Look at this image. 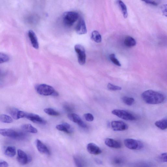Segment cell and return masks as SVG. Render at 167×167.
I'll return each instance as SVG.
<instances>
[{"instance_id":"cell-36","label":"cell","mask_w":167,"mask_h":167,"mask_svg":"<svg viewBox=\"0 0 167 167\" xmlns=\"http://www.w3.org/2000/svg\"><path fill=\"white\" fill-rule=\"evenodd\" d=\"M9 164L6 162L0 161V167H8Z\"/></svg>"},{"instance_id":"cell-11","label":"cell","mask_w":167,"mask_h":167,"mask_svg":"<svg viewBox=\"0 0 167 167\" xmlns=\"http://www.w3.org/2000/svg\"><path fill=\"white\" fill-rule=\"evenodd\" d=\"M8 112L15 119H18L25 118L26 112L19 110L18 109L14 107H10L8 109Z\"/></svg>"},{"instance_id":"cell-40","label":"cell","mask_w":167,"mask_h":167,"mask_svg":"<svg viewBox=\"0 0 167 167\" xmlns=\"http://www.w3.org/2000/svg\"><path fill=\"white\" fill-rule=\"evenodd\" d=\"M96 162L98 163V164H102V162L100 160H98V159H97L96 160Z\"/></svg>"},{"instance_id":"cell-15","label":"cell","mask_w":167,"mask_h":167,"mask_svg":"<svg viewBox=\"0 0 167 167\" xmlns=\"http://www.w3.org/2000/svg\"><path fill=\"white\" fill-rule=\"evenodd\" d=\"M104 143L107 146L112 148L119 149L122 146L121 144L119 142L112 138H106Z\"/></svg>"},{"instance_id":"cell-8","label":"cell","mask_w":167,"mask_h":167,"mask_svg":"<svg viewBox=\"0 0 167 167\" xmlns=\"http://www.w3.org/2000/svg\"><path fill=\"white\" fill-rule=\"evenodd\" d=\"M25 118L29 119L33 123L45 125L46 124V122L39 116L33 113H26Z\"/></svg>"},{"instance_id":"cell-12","label":"cell","mask_w":167,"mask_h":167,"mask_svg":"<svg viewBox=\"0 0 167 167\" xmlns=\"http://www.w3.org/2000/svg\"><path fill=\"white\" fill-rule=\"evenodd\" d=\"M87 149L89 153L94 155L101 153L102 151L100 147L94 143H90L87 145Z\"/></svg>"},{"instance_id":"cell-32","label":"cell","mask_w":167,"mask_h":167,"mask_svg":"<svg viewBox=\"0 0 167 167\" xmlns=\"http://www.w3.org/2000/svg\"><path fill=\"white\" fill-rule=\"evenodd\" d=\"M84 117L87 121L92 122L94 119V116L91 113H86L84 115Z\"/></svg>"},{"instance_id":"cell-27","label":"cell","mask_w":167,"mask_h":167,"mask_svg":"<svg viewBox=\"0 0 167 167\" xmlns=\"http://www.w3.org/2000/svg\"><path fill=\"white\" fill-rule=\"evenodd\" d=\"M44 111L46 113L50 116H57L60 115V113L59 112L51 108H45Z\"/></svg>"},{"instance_id":"cell-34","label":"cell","mask_w":167,"mask_h":167,"mask_svg":"<svg viewBox=\"0 0 167 167\" xmlns=\"http://www.w3.org/2000/svg\"><path fill=\"white\" fill-rule=\"evenodd\" d=\"M113 162L116 165H120L122 164L123 161L121 158H116L114 159Z\"/></svg>"},{"instance_id":"cell-7","label":"cell","mask_w":167,"mask_h":167,"mask_svg":"<svg viewBox=\"0 0 167 167\" xmlns=\"http://www.w3.org/2000/svg\"><path fill=\"white\" fill-rule=\"evenodd\" d=\"M75 51L77 54L79 63L81 65H83L86 61V54L85 49L82 45H76L75 47Z\"/></svg>"},{"instance_id":"cell-16","label":"cell","mask_w":167,"mask_h":167,"mask_svg":"<svg viewBox=\"0 0 167 167\" xmlns=\"http://www.w3.org/2000/svg\"><path fill=\"white\" fill-rule=\"evenodd\" d=\"M28 35L33 47L35 49H38L39 45L36 33L33 30H30L29 31Z\"/></svg>"},{"instance_id":"cell-5","label":"cell","mask_w":167,"mask_h":167,"mask_svg":"<svg viewBox=\"0 0 167 167\" xmlns=\"http://www.w3.org/2000/svg\"><path fill=\"white\" fill-rule=\"evenodd\" d=\"M124 144L127 148L131 150H140L143 147V143L135 139L127 138L124 140Z\"/></svg>"},{"instance_id":"cell-20","label":"cell","mask_w":167,"mask_h":167,"mask_svg":"<svg viewBox=\"0 0 167 167\" xmlns=\"http://www.w3.org/2000/svg\"><path fill=\"white\" fill-rule=\"evenodd\" d=\"M137 42L135 39L131 36L126 37L124 41V44L127 47H133L136 45Z\"/></svg>"},{"instance_id":"cell-39","label":"cell","mask_w":167,"mask_h":167,"mask_svg":"<svg viewBox=\"0 0 167 167\" xmlns=\"http://www.w3.org/2000/svg\"><path fill=\"white\" fill-rule=\"evenodd\" d=\"M162 8L163 9L162 11H163V14H164V15H165L166 16V14H167L166 5H164V6H163L162 7Z\"/></svg>"},{"instance_id":"cell-31","label":"cell","mask_w":167,"mask_h":167,"mask_svg":"<svg viewBox=\"0 0 167 167\" xmlns=\"http://www.w3.org/2000/svg\"><path fill=\"white\" fill-rule=\"evenodd\" d=\"M73 160L76 167H83L84 165L82 161L79 158L73 157Z\"/></svg>"},{"instance_id":"cell-38","label":"cell","mask_w":167,"mask_h":167,"mask_svg":"<svg viewBox=\"0 0 167 167\" xmlns=\"http://www.w3.org/2000/svg\"><path fill=\"white\" fill-rule=\"evenodd\" d=\"M64 108L68 112H71L73 110V109L69 105H66L64 106Z\"/></svg>"},{"instance_id":"cell-17","label":"cell","mask_w":167,"mask_h":167,"mask_svg":"<svg viewBox=\"0 0 167 167\" xmlns=\"http://www.w3.org/2000/svg\"><path fill=\"white\" fill-rule=\"evenodd\" d=\"M56 128L58 130L63 131L67 134H70L72 132L71 125L65 122L58 125L56 126Z\"/></svg>"},{"instance_id":"cell-3","label":"cell","mask_w":167,"mask_h":167,"mask_svg":"<svg viewBox=\"0 0 167 167\" xmlns=\"http://www.w3.org/2000/svg\"><path fill=\"white\" fill-rule=\"evenodd\" d=\"M79 17V14L76 11H67L63 15V22L65 25L71 26L77 20Z\"/></svg>"},{"instance_id":"cell-28","label":"cell","mask_w":167,"mask_h":167,"mask_svg":"<svg viewBox=\"0 0 167 167\" xmlns=\"http://www.w3.org/2000/svg\"><path fill=\"white\" fill-rule=\"evenodd\" d=\"M10 60V57L7 54L0 53V64L6 63Z\"/></svg>"},{"instance_id":"cell-24","label":"cell","mask_w":167,"mask_h":167,"mask_svg":"<svg viewBox=\"0 0 167 167\" xmlns=\"http://www.w3.org/2000/svg\"><path fill=\"white\" fill-rule=\"evenodd\" d=\"M68 117L72 122L78 123L82 120L80 116L75 113H70L68 115Z\"/></svg>"},{"instance_id":"cell-4","label":"cell","mask_w":167,"mask_h":167,"mask_svg":"<svg viewBox=\"0 0 167 167\" xmlns=\"http://www.w3.org/2000/svg\"><path fill=\"white\" fill-rule=\"evenodd\" d=\"M36 89L39 94L42 96H52L56 90L52 87L50 85L41 84L36 86Z\"/></svg>"},{"instance_id":"cell-19","label":"cell","mask_w":167,"mask_h":167,"mask_svg":"<svg viewBox=\"0 0 167 167\" xmlns=\"http://www.w3.org/2000/svg\"><path fill=\"white\" fill-rule=\"evenodd\" d=\"M22 129L25 131L30 133L36 134L38 132V130L30 124H25L21 126Z\"/></svg>"},{"instance_id":"cell-26","label":"cell","mask_w":167,"mask_h":167,"mask_svg":"<svg viewBox=\"0 0 167 167\" xmlns=\"http://www.w3.org/2000/svg\"><path fill=\"white\" fill-rule=\"evenodd\" d=\"M122 101L124 104L129 106L132 105L135 101L134 98L127 96L123 97Z\"/></svg>"},{"instance_id":"cell-23","label":"cell","mask_w":167,"mask_h":167,"mask_svg":"<svg viewBox=\"0 0 167 167\" xmlns=\"http://www.w3.org/2000/svg\"><path fill=\"white\" fill-rule=\"evenodd\" d=\"M118 3L124 18H127L128 17V12L127 7L121 1H118Z\"/></svg>"},{"instance_id":"cell-6","label":"cell","mask_w":167,"mask_h":167,"mask_svg":"<svg viewBox=\"0 0 167 167\" xmlns=\"http://www.w3.org/2000/svg\"><path fill=\"white\" fill-rule=\"evenodd\" d=\"M112 113L119 118L126 120L133 121L136 119L134 115L124 110H115L112 111Z\"/></svg>"},{"instance_id":"cell-37","label":"cell","mask_w":167,"mask_h":167,"mask_svg":"<svg viewBox=\"0 0 167 167\" xmlns=\"http://www.w3.org/2000/svg\"><path fill=\"white\" fill-rule=\"evenodd\" d=\"M144 2H145L146 3L148 4L156 6H157L158 5L157 3L156 2H155L153 1H144Z\"/></svg>"},{"instance_id":"cell-10","label":"cell","mask_w":167,"mask_h":167,"mask_svg":"<svg viewBox=\"0 0 167 167\" xmlns=\"http://www.w3.org/2000/svg\"><path fill=\"white\" fill-rule=\"evenodd\" d=\"M17 159L18 162L22 165H25L31 161L32 159L22 150H17Z\"/></svg>"},{"instance_id":"cell-35","label":"cell","mask_w":167,"mask_h":167,"mask_svg":"<svg viewBox=\"0 0 167 167\" xmlns=\"http://www.w3.org/2000/svg\"><path fill=\"white\" fill-rule=\"evenodd\" d=\"M78 125L79 126L82 128H86L87 127V124L85 123L82 120L80 122L78 123H77Z\"/></svg>"},{"instance_id":"cell-9","label":"cell","mask_w":167,"mask_h":167,"mask_svg":"<svg viewBox=\"0 0 167 167\" xmlns=\"http://www.w3.org/2000/svg\"><path fill=\"white\" fill-rule=\"evenodd\" d=\"M111 125L112 130L115 131H123L128 128V126L127 124L121 121L115 120L112 121Z\"/></svg>"},{"instance_id":"cell-1","label":"cell","mask_w":167,"mask_h":167,"mask_svg":"<svg viewBox=\"0 0 167 167\" xmlns=\"http://www.w3.org/2000/svg\"><path fill=\"white\" fill-rule=\"evenodd\" d=\"M143 100L147 104H156L164 102L165 99L164 94L152 90H148L144 92L141 94Z\"/></svg>"},{"instance_id":"cell-30","label":"cell","mask_w":167,"mask_h":167,"mask_svg":"<svg viewBox=\"0 0 167 167\" xmlns=\"http://www.w3.org/2000/svg\"><path fill=\"white\" fill-rule=\"evenodd\" d=\"M110 57L111 61L116 66H121V64L120 63L118 60L116 59L114 54H111Z\"/></svg>"},{"instance_id":"cell-33","label":"cell","mask_w":167,"mask_h":167,"mask_svg":"<svg viewBox=\"0 0 167 167\" xmlns=\"http://www.w3.org/2000/svg\"><path fill=\"white\" fill-rule=\"evenodd\" d=\"M158 158L159 160L162 162H167V153H163L159 155Z\"/></svg>"},{"instance_id":"cell-2","label":"cell","mask_w":167,"mask_h":167,"mask_svg":"<svg viewBox=\"0 0 167 167\" xmlns=\"http://www.w3.org/2000/svg\"><path fill=\"white\" fill-rule=\"evenodd\" d=\"M0 134L3 136L18 140L24 139L26 137V134L25 132L11 129H0Z\"/></svg>"},{"instance_id":"cell-13","label":"cell","mask_w":167,"mask_h":167,"mask_svg":"<svg viewBox=\"0 0 167 167\" xmlns=\"http://www.w3.org/2000/svg\"><path fill=\"white\" fill-rule=\"evenodd\" d=\"M77 33L80 35L84 34L87 33V29L86 24L83 19H80L76 26Z\"/></svg>"},{"instance_id":"cell-22","label":"cell","mask_w":167,"mask_h":167,"mask_svg":"<svg viewBox=\"0 0 167 167\" xmlns=\"http://www.w3.org/2000/svg\"><path fill=\"white\" fill-rule=\"evenodd\" d=\"M92 39L97 43H100L102 41V38L100 34L97 31H93L91 35Z\"/></svg>"},{"instance_id":"cell-29","label":"cell","mask_w":167,"mask_h":167,"mask_svg":"<svg viewBox=\"0 0 167 167\" xmlns=\"http://www.w3.org/2000/svg\"><path fill=\"white\" fill-rule=\"evenodd\" d=\"M107 88L108 90L111 91H120L122 89L121 87L116 86L110 83L108 84Z\"/></svg>"},{"instance_id":"cell-25","label":"cell","mask_w":167,"mask_h":167,"mask_svg":"<svg viewBox=\"0 0 167 167\" xmlns=\"http://www.w3.org/2000/svg\"><path fill=\"white\" fill-rule=\"evenodd\" d=\"M0 121L2 122L6 123H11L13 122L12 118L10 116L5 114L0 115Z\"/></svg>"},{"instance_id":"cell-21","label":"cell","mask_w":167,"mask_h":167,"mask_svg":"<svg viewBox=\"0 0 167 167\" xmlns=\"http://www.w3.org/2000/svg\"><path fill=\"white\" fill-rule=\"evenodd\" d=\"M16 153L15 147L14 146H9L7 147L5 151V154L7 156L12 157Z\"/></svg>"},{"instance_id":"cell-18","label":"cell","mask_w":167,"mask_h":167,"mask_svg":"<svg viewBox=\"0 0 167 167\" xmlns=\"http://www.w3.org/2000/svg\"><path fill=\"white\" fill-rule=\"evenodd\" d=\"M155 126L162 130H165L167 128V120L166 118L158 120L155 122Z\"/></svg>"},{"instance_id":"cell-14","label":"cell","mask_w":167,"mask_h":167,"mask_svg":"<svg viewBox=\"0 0 167 167\" xmlns=\"http://www.w3.org/2000/svg\"><path fill=\"white\" fill-rule=\"evenodd\" d=\"M36 144L39 152L41 153L46 155H49L50 154V151L47 147L39 140L37 139L36 141Z\"/></svg>"}]
</instances>
